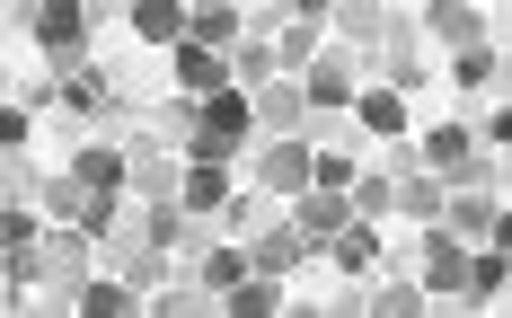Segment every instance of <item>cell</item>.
<instances>
[{
	"label": "cell",
	"mask_w": 512,
	"mask_h": 318,
	"mask_svg": "<svg viewBox=\"0 0 512 318\" xmlns=\"http://www.w3.org/2000/svg\"><path fill=\"white\" fill-rule=\"evenodd\" d=\"M415 168H424V177H442L451 195H495V186H504L495 151H486L468 124H433V133L415 142Z\"/></svg>",
	"instance_id": "cell-1"
},
{
	"label": "cell",
	"mask_w": 512,
	"mask_h": 318,
	"mask_svg": "<svg viewBox=\"0 0 512 318\" xmlns=\"http://www.w3.org/2000/svg\"><path fill=\"white\" fill-rule=\"evenodd\" d=\"M177 177H186V151H168V133H151V124H133L124 133V186L142 204H159V195H177Z\"/></svg>",
	"instance_id": "cell-2"
},
{
	"label": "cell",
	"mask_w": 512,
	"mask_h": 318,
	"mask_svg": "<svg viewBox=\"0 0 512 318\" xmlns=\"http://www.w3.org/2000/svg\"><path fill=\"white\" fill-rule=\"evenodd\" d=\"M318 53H327V9H318V0L283 9V27H274V71H283V80H301Z\"/></svg>",
	"instance_id": "cell-3"
},
{
	"label": "cell",
	"mask_w": 512,
	"mask_h": 318,
	"mask_svg": "<svg viewBox=\"0 0 512 318\" xmlns=\"http://www.w3.org/2000/svg\"><path fill=\"white\" fill-rule=\"evenodd\" d=\"M27 27H36V45H45V62H53V71L89 62V9L53 0V9H27Z\"/></svg>",
	"instance_id": "cell-4"
},
{
	"label": "cell",
	"mask_w": 512,
	"mask_h": 318,
	"mask_svg": "<svg viewBox=\"0 0 512 318\" xmlns=\"http://www.w3.org/2000/svg\"><path fill=\"white\" fill-rule=\"evenodd\" d=\"M354 80H362V71H354V53H336V45H327V53H318V62L301 71V98H309V115H354V98H362Z\"/></svg>",
	"instance_id": "cell-5"
},
{
	"label": "cell",
	"mask_w": 512,
	"mask_h": 318,
	"mask_svg": "<svg viewBox=\"0 0 512 318\" xmlns=\"http://www.w3.org/2000/svg\"><path fill=\"white\" fill-rule=\"evenodd\" d=\"M354 221V204H345V186H301L292 195V230L309 239V257H327V239Z\"/></svg>",
	"instance_id": "cell-6"
},
{
	"label": "cell",
	"mask_w": 512,
	"mask_h": 318,
	"mask_svg": "<svg viewBox=\"0 0 512 318\" xmlns=\"http://www.w3.org/2000/svg\"><path fill=\"white\" fill-rule=\"evenodd\" d=\"M442 239H460V248H495L504 239V204L495 195H442V221H433Z\"/></svg>",
	"instance_id": "cell-7"
},
{
	"label": "cell",
	"mask_w": 512,
	"mask_h": 318,
	"mask_svg": "<svg viewBox=\"0 0 512 318\" xmlns=\"http://www.w3.org/2000/svg\"><path fill=\"white\" fill-rule=\"evenodd\" d=\"M415 36H433L442 53H477V45H486V9H460V0H433V9H415Z\"/></svg>",
	"instance_id": "cell-8"
},
{
	"label": "cell",
	"mask_w": 512,
	"mask_h": 318,
	"mask_svg": "<svg viewBox=\"0 0 512 318\" xmlns=\"http://www.w3.org/2000/svg\"><path fill=\"white\" fill-rule=\"evenodd\" d=\"M301 186H318V177H309V142H265V151H256V195L292 204Z\"/></svg>",
	"instance_id": "cell-9"
},
{
	"label": "cell",
	"mask_w": 512,
	"mask_h": 318,
	"mask_svg": "<svg viewBox=\"0 0 512 318\" xmlns=\"http://www.w3.org/2000/svg\"><path fill=\"white\" fill-rule=\"evenodd\" d=\"M415 283H424V301H451V292H468V248H460V239H442V230H424Z\"/></svg>",
	"instance_id": "cell-10"
},
{
	"label": "cell",
	"mask_w": 512,
	"mask_h": 318,
	"mask_svg": "<svg viewBox=\"0 0 512 318\" xmlns=\"http://www.w3.org/2000/svg\"><path fill=\"white\" fill-rule=\"evenodd\" d=\"M256 106V124L274 133V142H301L309 133V98H301V80H265V89H248Z\"/></svg>",
	"instance_id": "cell-11"
},
{
	"label": "cell",
	"mask_w": 512,
	"mask_h": 318,
	"mask_svg": "<svg viewBox=\"0 0 512 318\" xmlns=\"http://www.w3.org/2000/svg\"><path fill=\"white\" fill-rule=\"evenodd\" d=\"M89 195H124V142H98V133H80L71 142V159H62Z\"/></svg>",
	"instance_id": "cell-12"
},
{
	"label": "cell",
	"mask_w": 512,
	"mask_h": 318,
	"mask_svg": "<svg viewBox=\"0 0 512 318\" xmlns=\"http://www.w3.org/2000/svg\"><path fill=\"white\" fill-rule=\"evenodd\" d=\"M89 248H98L89 230H53V239H45V283L62 292V301H80V283H89Z\"/></svg>",
	"instance_id": "cell-13"
},
{
	"label": "cell",
	"mask_w": 512,
	"mask_h": 318,
	"mask_svg": "<svg viewBox=\"0 0 512 318\" xmlns=\"http://www.w3.org/2000/svg\"><path fill=\"white\" fill-rule=\"evenodd\" d=\"M239 248H248V265H256V274H292V265L309 257V239L292 230V212H283V221H265V230H248Z\"/></svg>",
	"instance_id": "cell-14"
},
{
	"label": "cell",
	"mask_w": 512,
	"mask_h": 318,
	"mask_svg": "<svg viewBox=\"0 0 512 318\" xmlns=\"http://www.w3.org/2000/svg\"><path fill=\"white\" fill-rule=\"evenodd\" d=\"M168 80L186 89V98H221L230 89V53H204V45H177L168 53Z\"/></svg>",
	"instance_id": "cell-15"
},
{
	"label": "cell",
	"mask_w": 512,
	"mask_h": 318,
	"mask_svg": "<svg viewBox=\"0 0 512 318\" xmlns=\"http://www.w3.org/2000/svg\"><path fill=\"white\" fill-rule=\"evenodd\" d=\"M124 27H133V45H151V53H177V45H186V9H177V0H142V9H124Z\"/></svg>",
	"instance_id": "cell-16"
},
{
	"label": "cell",
	"mask_w": 512,
	"mask_h": 318,
	"mask_svg": "<svg viewBox=\"0 0 512 318\" xmlns=\"http://www.w3.org/2000/svg\"><path fill=\"white\" fill-rule=\"evenodd\" d=\"M239 36H248V9H230V0H204V9H186V45L230 53Z\"/></svg>",
	"instance_id": "cell-17"
},
{
	"label": "cell",
	"mask_w": 512,
	"mask_h": 318,
	"mask_svg": "<svg viewBox=\"0 0 512 318\" xmlns=\"http://www.w3.org/2000/svg\"><path fill=\"white\" fill-rule=\"evenodd\" d=\"M230 195H239V186H230V168H221V159H186V177H177V204H186V212H204V221H212Z\"/></svg>",
	"instance_id": "cell-18"
},
{
	"label": "cell",
	"mask_w": 512,
	"mask_h": 318,
	"mask_svg": "<svg viewBox=\"0 0 512 318\" xmlns=\"http://www.w3.org/2000/svg\"><path fill=\"white\" fill-rule=\"evenodd\" d=\"M195 133H204V142H230V151H239V142L256 133L248 89H221V98H204V124H195Z\"/></svg>",
	"instance_id": "cell-19"
},
{
	"label": "cell",
	"mask_w": 512,
	"mask_h": 318,
	"mask_svg": "<svg viewBox=\"0 0 512 318\" xmlns=\"http://www.w3.org/2000/svg\"><path fill=\"white\" fill-rule=\"evenodd\" d=\"M354 124H362V133H380V142H407V98H398V89H362Z\"/></svg>",
	"instance_id": "cell-20"
},
{
	"label": "cell",
	"mask_w": 512,
	"mask_h": 318,
	"mask_svg": "<svg viewBox=\"0 0 512 318\" xmlns=\"http://www.w3.org/2000/svg\"><path fill=\"white\" fill-rule=\"evenodd\" d=\"M71 310H89V318H124V310H142V292H133V283L106 265V274H89V283H80V301H71Z\"/></svg>",
	"instance_id": "cell-21"
},
{
	"label": "cell",
	"mask_w": 512,
	"mask_h": 318,
	"mask_svg": "<svg viewBox=\"0 0 512 318\" xmlns=\"http://www.w3.org/2000/svg\"><path fill=\"white\" fill-rule=\"evenodd\" d=\"M345 204H354V221H389V212H398V177H389V168H354Z\"/></svg>",
	"instance_id": "cell-22"
},
{
	"label": "cell",
	"mask_w": 512,
	"mask_h": 318,
	"mask_svg": "<svg viewBox=\"0 0 512 318\" xmlns=\"http://www.w3.org/2000/svg\"><path fill=\"white\" fill-rule=\"evenodd\" d=\"M442 195H451L442 177H424V168H398V221H424V230H433V221H442Z\"/></svg>",
	"instance_id": "cell-23"
},
{
	"label": "cell",
	"mask_w": 512,
	"mask_h": 318,
	"mask_svg": "<svg viewBox=\"0 0 512 318\" xmlns=\"http://www.w3.org/2000/svg\"><path fill=\"white\" fill-rule=\"evenodd\" d=\"M195 283H204V292H221V301H230V292H239V283H248V248H239V239H221V248H204V257H195Z\"/></svg>",
	"instance_id": "cell-24"
},
{
	"label": "cell",
	"mask_w": 512,
	"mask_h": 318,
	"mask_svg": "<svg viewBox=\"0 0 512 318\" xmlns=\"http://www.w3.org/2000/svg\"><path fill=\"white\" fill-rule=\"evenodd\" d=\"M265 80H283L274 71V36H239L230 45V89H265Z\"/></svg>",
	"instance_id": "cell-25"
},
{
	"label": "cell",
	"mask_w": 512,
	"mask_h": 318,
	"mask_svg": "<svg viewBox=\"0 0 512 318\" xmlns=\"http://www.w3.org/2000/svg\"><path fill=\"white\" fill-rule=\"evenodd\" d=\"M327 257L345 265V274H371V265H380V221H345V230L327 239Z\"/></svg>",
	"instance_id": "cell-26"
},
{
	"label": "cell",
	"mask_w": 512,
	"mask_h": 318,
	"mask_svg": "<svg viewBox=\"0 0 512 318\" xmlns=\"http://www.w3.org/2000/svg\"><path fill=\"white\" fill-rule=\"evenodd\" d=\"M495 80H504V62H495V45H477V53H451V89H460V98H486Z\"/></svg>",
	"instance_id": "cell-27"
},
{
	"label": "cell",
	"mask_w": 512,
	"mask_h": 318,
	"mask_svg": "<svg viewBox=\"0 0 512 318\" xmlns=\"http://www.w3.org/2000/svg\"><path fill=\"white\" fill-rule=\"evenodd\" d=\"M221 310H239V318H265V310H283V274H256V265H248V283H239V292H230Z\"/></svg>",
	"instance_id": "cell-28"
},
{
	"label": "cell",
	"mask_w": 512,
	"mask_h": 318,
	"mask_svg": "<svg viewBox=\"0 0 512 318\" xmlns=\"http://www.w3.org/2000/svg\"><path fill=\"white\" fill-rule=\"evenodd\" d=\"M212 221H221L230 239H248V230H265V221H283V212H274V195H230V204L212 212Z\"/></svg>",
	"instance_id": "cell-29"
},
{
	"label": "cell",
	"mask_w": 512,
	"mask_h": 318,
	"mask_svg": "<svg viewBox=\"0 0 512 318\" xmlns=\"http://www.w3.org/2000/svg\"><path fill=\"white\" fill-rule=\"evenodd\" d=\"M504 257H495V248H477V257H468V292H477V301H486V310H495V301H504Z\"/></svg>",
	"instance_id": "cell-30"
}]
</instances>
